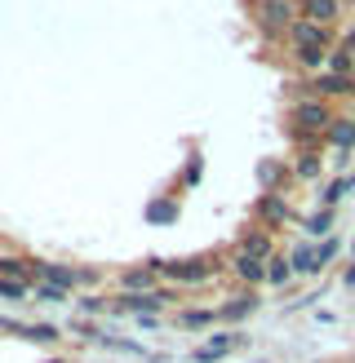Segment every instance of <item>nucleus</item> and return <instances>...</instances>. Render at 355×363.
<instances>
[{"instance_id":"1","label":"nucleus","mask_w":355,"mask_h":363,"mask_svg":"<svg viewBox=\"0 0 355 363\" xmlns=\"http://www.w3.org/2000/svg\"><path fill=\"white\" fill-rule=\"evenodd\" d=\"M329 129H333L329 102H320V98H297L293 102V133L297 138H315V133L329 138Z\"/></svg>"},{"instance_id":"2","label":"nucleus","mask_w":355,"mask_h":363,"mask_svg":"<svg viewBox=\"0 0 355 363\" xmlns=\"http://www.w3.org/2000/svg\"><path fill=\"white\" fill-rule=\"evenodd\" d=\"M293 23H297L293 0H258V27H262V35H280V31H289Z\"/></svg>"},{"instance_id":"3","label":"nucleus","mask_w":355,"mask_h":363,"mask_svg":"<svg viewBox=\"0 0 355 363\" xmlns=\"http://www.w3.org/2000/svg\"><path fill=\"white\" fill-rule=\"evenodd\" d=\"M173 301L169 288H151V293H120L116 297V311H133V315H155Z\"/></svg>"},{"instance_id":"4","label":"nucleus","mask_w":355,"mask_h":363,"mask_svg":"<svg viewBox=\"0 0 355 363\" xmlns=\"http://www.w3.org/2000/svg\"><path fill=\"white\" fill-rule=\"evenodd\" d=\"M165 275L173 284H204L209 275H218V266L209 257H182V262H165Z\"/></svg>"},{"instance_id":"5","label":"nucleus","mask_w":355,"mask_h":363,"mask_svg":"<svg viewBox=\"0 0 355 363\" xmlns=\"http://www.w3.org/2000/svg\"><path fill=\"white\" fill-rule=\"evenodd\" d=\"M36 279L58 284V288H76V284H98V270H67L58 262H36Z\"/></svg>"},{"instance_id":"6","label":"nucleus","mask_w":355,"mask_h":363,"mask_svg":"<svg viewBox=\"0 0 355 363\" xmlns=\"http://www.w3.org/2000/svg\"><path fill=\"white\" fill-rule=\"evenodd\" d=\"M346 94H355V80H346V76H315V80H307L302 84V98H346Z\"/></svg>"},{"instance_id":"7","label":"nucleus","mask_w":355,"mask_h":363,"mask_svg":"<svg viewBox=\"0 0 355 363\" xmlns=\"http://www.w3.org/2000/svg\"><path fill=\"white\" fill-rule=\"evenodd\" d=\"M297 18L302 23H315V27H337V18H342V0H302L297 5Z\"/></svg>"},{"instance_id":"8","label":"nucleus","mask_w":355,"mask_h":363,"mask_svg":"<svg viewBox=\"0 0 355 363\" xmlns=\"http://www.w3.org/2000/svg\"><path fill=\"white\" fill-rule=\"evenodd\" d=\"M165 275V262H142L138 270H124L120 275V293H151V284Z\"/></svg>"},{"instance_id":"9","label":"nucleus","mask_w":355,"mask_h":363,"mask_svg":"<svg viewBox=\"0 0 355 363\" xmlns=\"http://www.w3.org/2000/svg\"><path fill=\"white\" fill-rule=\"evenodd\" d=\"M289 40H293V49H329V40H333V31L329 27H315V23H297L289 27Z\"/></svg>"},{"instance_id":"10","label":"nucleus","mask_w":355,"mask_h":363,"mask_svg":"<svg viewBox=\"0 0 355 363\" xmlns=\"http://www.w3.org/2000/svg\"><path fill=\"white\" fill-rule=\"evenodd\" d=\"M258 217L266 226H284V222H293V208L284 204V195H262L258 199Z\"/></svg>"},{"instance_id":"11","label":"nucleus","mask_w":355,"mask_h":363,"mask_svg":"<svg viewBox=\"0 0 355 363\" xmlns=\"http://www.w3.org/2000/svg\"><path fill=\"white\" fill-rule=\"evenodd\" d=\"M253 311H258V293H240V297H231L222 311H218V319L222 323H240V319H248Z\"/></svg>"},{"instance_id":"12","label":"nucleus","mask_w":355,"mask_h":363,"mask_svg":"<svg viewBox=\"0 0 355 363\" xmlns=\"http://www.w3.org/2000/svg\"><path fill=\"white\" fill-rule=\"evenodd\" d=\"M240 252H248V257H258V262H271L275 257V240L266 230H253V235L240 240Z\"/></svg>"},{"instance_id":"13","label":"nucleus","mask_w":355,"mask_h":363,"mask_svg":"<svg viewBox=\"0 0 355 363\" xmlns=\"http://www.w3.org/2000/svg\"><path fill=\"white\" fill-rule=\"evenodd\" d=\"M231 270L244 279V284H262L266 279V262H258V257H248V252H236V262H231Z\"/></svg>"},{"instance_id":"14","label":"nucleus","mask_w":355,"mask_h":363,"mask_svg":"<svg viewBox=\"0 0 355 363\" xmlns=\"http://www.w3.org/2000/svg\"><path fill=\"white\" fill-rule=\"evenodd\" d=\"M27 275H36V262H27V257H0V279H18V284H23Z\"/></svg>"},{"instance_id":"15","label":"nucleus","mask_w":355,"mask_h":363,"mask_svg":"<svg viewBox=\"0 0 355 363\" xmlns=\"http://www.w3.org/2000/svg\"><path fill=\"white\" fill-rule=\"evenodd\" d=\"M329 142H333V147H342V151H355V120H333Z\"/></svg>"},{"instance_id":"16","label":"nucleus","mask_w":355,"mask_h":363,"mask_svg":"<svg viewBox=\"0 0 355 363\" xmlns=\"http://www.w3.org/2000/svg\"><path fill=\"white\" fill-rule=\"evenodd\" d=\"M293 58L302 71H324L329 67V49H293Z\"/></svg>"},{"instance_id":"17","label":"nucleus","mask_w":355,"mask_h":363,"mask_svg":"<svg viewBox=\"0 0 355 363\" xmlns=\"http://www.w3.org/2000/svg\"><path fill=\"white\" fill-rule=\"evenodd\" d=\"M329 76H346L351 80V71H355V58H351V53L346 49H329Z\"/></svg>"},{"instance_id":"18","label":"nucleus","mask_w":355,"mask_h":363,"mask_svg":"<svg viewBox=\"0 0 355 363\" xmlns=\"http://www.w3.org/2000/svg\"><path fill=\"white\" fill-rule=\"evenodd\" d=\"M289 266H293V275H311V270H320V262H315V248H307L302 244L293 257H289Z\"/></svg>"},{"instance_id":"19","label":"nucleus","mask_w":355,"mask_h":363,"mask_svg":"<svg viewBox=\"0 0 355 363\" xmlns=\"http://www.w3.org/2000/svg\"><path fill=\"white\" fill-rule=\"evenodd\" d=\"M289 275H293V266H289V257H271L266 262V284H289Z\"/></svg>"},{"instance_id":"20","label":"nucleus","mask_w":355,"mask_h":363,"mask_svg":"<svg viewBox=\"0 0 355 363\" xmlns=\"http://www.w3.org/2000/svg\"><path fill=\"white\" fill-rule=\"evenodd\" d=\"M351 186H355V177H351V173H346V177H337L333 186H324V195H320V204H324V208H333V204H337V199H342Z\"/></svg>"},{"instance_id":"21","label":"nucleus","mask_w":355,"mask_h":363,"mask_svg":"<svg viewBox=\"0 0 355 363\" xmlns=\"http://www.w3.org/2000/svg\"><path fill=\"white\" fill-rule=\"evenodd\" d=\"M31 297H36V301H67V288H58V284H45V279H40V284L31 288Z\"/></svg>"},{"instance_id":"22","label":"nucleus","mask_w":355,"mask_h":363,"mask_svg":"<svg viewBox=\"0 0 355 363\" xmlns=\"http://www.w3.org/2000/svg\"><path fill=\"white\" fill-rule=\"evenodd\" d=\"M307 230L311 235H329L333 230V208H320L315 217H307Z\"/></svg>"},{"instance_id":"23","label":"nucleus","mask_w":355,"mask_h":363,"mask_svg":"<svg viewBox=\"0 0 355 363\" xmlns=\"http://www.w3.org/2000/svg\"><path fill=\"white\" fill-rule=\"evenodd\" d=\"M218 319V311H182V328H204Z\"/></svg>"},{"instance_id":"24","label":"nucleus","mask_w":355,"mask_h":363,"mask_svg":"<svg viewBox=\"0 0 355 363\" xmlns=\"http://www.w3.org/2000/svg\"><path fill=\"white\" fill-rule=\"evenodd\" d=\"M31 288L27 284H18V279H0V297H9V301H18V297H27Z\"/></svg>"},{"instance_id":"25","label":"nucleus","mask_w":355,"mask_h":363,"mask_svg":"<svg viewBox=\"0 0 355 363\" xmlns=\"http://www.w3.org/2000/svg\"><path fill=\"white\" fill-rule=\"evenodd\" d=\"M297 177H307V182L320 177V160H315V155H302V160H297Z\"/></svg>"},{"instance_id":"26","label":"nucleus","mask_w":355,"mask_h":363,"mask_svg":"<svg viewBox=\"0 0 355 363\" xmlns=\"http://www.w3.org/2000/svg\"><path fill=\"white\" fill-rule=\"evenodd\" d=\"M333 252H337V240L329 235V244H320V248H315V262H320V266H329V262H333Z\"/></svg>"},{"instance_id":"27","label":"nucleus","mask_w":355,"mask_h":363,"mask_svg":"<svg viewBox=\"0 0 355 363\" xmlns=\"http://www.w3.org/2000/svg\"><path fill=\"white\" fill-rule=\"evenodd\" d=\"M80 311L84 315H98L102 311V297H80Z\"/></svg>"},{"instance_id":"28","label":"nucleus","mask_w":355,"mask_h":363,"mask_svg":"<svg viewBox=\"0 0 355 363\" xmlns=\"http://www.w3.org/2000/svg\"><path fill=\"white\" fill-rule=\"evenodd\" d=\"M342 49H346V53H351V58H355V31H351V35H346V40H342Z\"/></svg>"},{"instance_id":"29","label":"nucleus","mask_w":355,"mask_h":363,"mask_svg":"<svg viewBox=\"0 0 355 363\" xmlns=\"http://www.w3.org/2000/svg\"><path fill=\"white\" fill-rule=\"evenodd\" d=\"M342 5H355V0H342Z\"/></svg>"},{"instance_id":"30","label":"nucleus","mask_w":355,"mask_h":363,"mask_svg":"<svg viewBox=\"0 0 355 363\" xmlns=\"http://www.w3.org/2000/svg\"><path fill=\"white\" fill-rule=\"evenodd\" d=\"M49 363H62V359H49Z\"/></svg>"}]
</instances>
